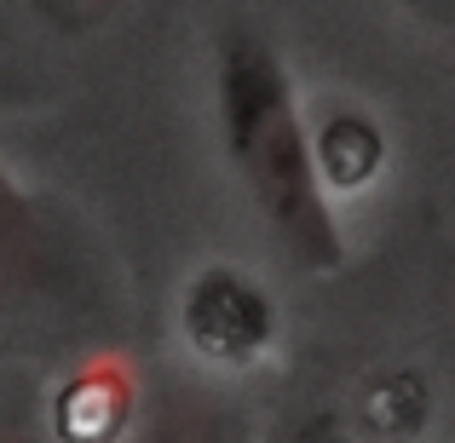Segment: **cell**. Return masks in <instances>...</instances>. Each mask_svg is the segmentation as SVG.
I'll return each instance as SVG.
<instances>
[{"instance_id":"obj_1","label":"cell","mask_w":455,"mask_h":443,"mask_svg":"<svg viewBox=\"0 0 455 443\" xmlns=\"http://www.w3.org/2000/svg\"><path fill=\"white\" fill-rule=\"evenodd\" d=\"M213 115L231 178L277 254L306 277L340 271L346 231L323 185L317 138L283 52L254 23H231L213 46Z\"/></svg>"},{"instance_id":"obj_2","label":"cell","mask_w":455,"mask_h":443,"mask_svg":"<svg viewBox=\"0 0 455 443\" xmlns=\"http://www.w3.org/2000/svg\"><path fill=\"white\" fill-rule=\"evenodd\" d=\"M99 289V259L52 196L0 162V311H81Z\"/></svg>"},{"instance_id":"obj_3","label":"cell","mask_w":455,"mask_h":443,"mask_svg":"<svg viewBox=\"0 0 455 443\" xmlns=\"http://www.w3.org/2000/svg\"><path fill=\"white\" fill-rule=\"evenodd\" d=\"M179 334H185V345L196 357H208V363H220V368H243V363H254V357L271 345L277 311H271V294L259 289L248 271L208 265L185 289Z\"/></svg>"},{"instance_id":"obj_4","label":"cell","mask_w":455,"mask_h":443,"mask_svg":"<svg viewBox=\"0 0 455 443\" xmlns=\"http://www.w3.org/2000/svg\"><path fill=\"white\" fill-rule=\"evenodd\" d=\"M311 138H317V167H323V185H329V196H340V190H363L369 178L380 173V133L369 127V115H329L323 127H311Z\"/></svg>"},{"instance_id":"obj_5","label":"cell","mask_w":455,"mask_h":443,"mask_svg":"<svg viewBox=\"0 0 455 443\" xmlns=\"http://www.w3.org/2000/svg\"><path fill=\"white\" fill-rule=\"evenodd\" d=\"M122 6L127 0H29V12L58 35H87V29H99V23H110Z\"/></svg>"},{"instance_id":"obj_6","label":"cell","mask_w":455,"mask_h":443,"mask_svg":"<svg viewBox=\"0 0 455 443\" xmlns=\"http://www.w3.org/2000/svg\"><path fill=\"white\" fill-rule=\"evenodd\" d=\"M398 12H410L421 29L444 35V41H455V0H398Z\"/></svg>"},{"instance_id":"obj_7","label":"cell","mask_w":455,"mask_h":443,"mask_svg":"<svg viewBox=\"0 0 455 443\" xmlns=\"http://www.w3.org/2000/svg\"><path fill=\"white\" fill-rule=\"evenodd\" d=\"M0 443H46V432L35 426V415L18 409L6 392H0Z\"/></svg>"}]
</instances>
